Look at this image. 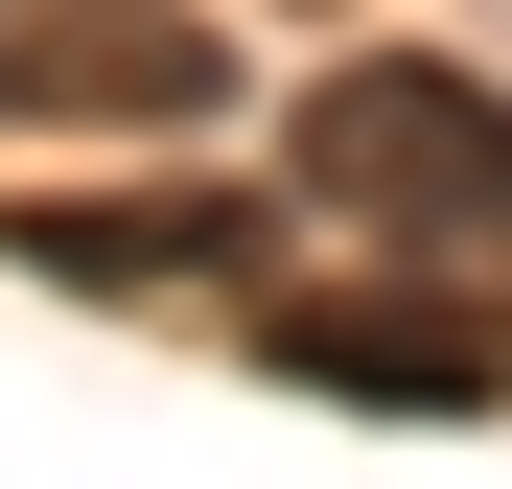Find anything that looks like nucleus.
<instances>
[{
  "instance_id": "obj_1",
  "label": "nucleus",
  "mask_w": 512,
  "mask_h": 489,
  "mask_svg": "<svg viewBox=\"0 0 512 489\" xmlns=\"http://www.w3.org/2000/svg\"><path fill=\"white\" fill-rule=\"evenodd\" d=\"M303 187L373 233V257H443V280H512V94H466V70H326L303 94Z\"/></svg>"
},
{
  "instance_id": "obj_2",
  "label": "nucleus",
  "mask_w": 512,
  "mask_h": 489,
  "mask_svg": "<svg viewBox=\"0 0 512 489\" xmlns=\"http://www.w3.org/2000/svg\"><path fill=\"white\" fill-rule=\"evenodd\" d=\"M0 117H47V140H210L233 47L187 0H0Z\"/></svg>"
},
{
  "instance_id": "obj_3",
  "label": "nucleus",
  "mask_w": 512,
  "mask_h": 489,
  "mask_svg": "<svg viewBox=\"0 0 512 489\" xmlns=\"http://www.w3.org/2000/svg\"><path fill=\"white\" fill-rule=\"evenodd\" d=\"M303 396H396V420H489L512 396V326L489 303H419V280H373V303H280L256 326Z\"/></svg>"
},
{
  "instance_id": "obj_4",
  "label": "nucleus",
  "mask_w": 512,
  "mask_h": 489,
  "mask_svg": "<svg viewBox=\"0 0 512 489\" xmlns=\"http://www.w3.org/2000/svg\"><path fill=\"white\" fill-rule=\"evenodd\" d=\"M24 280H94V303L256 280V187H117V210H24Z\"/></svg>"
},
{
  "instance_id": "obj_5",
  "label": "nucleus",
  "mask_w": 512,
  "mask_h": 489,
  "mask_svg": "<svg viewBox=\"0 0 512 489\" xmlns=\"http://www.w3.org/2000/svg\"><path fill=\"white\" fill-rule=\"evenodd\" d=\"M280 24H326V0H280Z\"/></svg>"
}]
</instances>
